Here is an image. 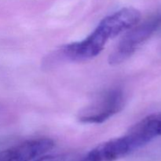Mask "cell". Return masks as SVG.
<instances>
[{"label": "cell", "instance_id": "cell-1", "mask_svg": "<svg viewBox=\"0 0 161 161\" xmlns=\"http://www.w3.org/2000/svg\"><path fill=\"white\" fill-rule=\"evenodd\" d=\"M141 17V13L137 9L123 8L101 20L86 39L61 47L60 55L73 61L92 59L103 50L108 41L138 25Z\"/></svg>", "mask_w": 161, "mask_h": 161}, {"label": "cell", "instance_id": "cell-2", "mask_svg": "<svg viewBox=\"0 0 161 161\" xmlns=\"http://www.w3.org/2000/svg\"><path fill=\"white\" fill-rule=\"evenodd\" d=\"M160 26L161 14H157L130 28L110 53L109 64L116 65L127 61Z\"/></svg>", "mask_w": 161, "mask_h": 161}, {"label": "cell", "instance_id": "cell-3", "mask_svg": "<svg viewBox=\"0 0 161 161\" xmlns=\"http://www.w3.org/2000/svg\"><path fill=\"white\" fill-rule=\"evenodd\" d=\"M125 97L120 89H111L101 94L97 98L79 113L78 119L83 124H102L120 112Z\"/></svg>", "mask_w": 161, "mask_h": 161}, {"label": "cell", "instance_id": "cell-4", "mask_svg": "<svg viewBox=\"0 0 161 161\" xmlns=\"http://www.w3.org/2000/svg\"><path fill=\"white\" fill-rule=\"evenodd\" d=\"M139 148L136 141L127 134L98 145L79 161H116Z\"/></svg>", "mask_w": 161, "mask_h": 161}, {"label": "cell", "instance_id": "cell-5", "mask_svg": "<svg viewBox=\"0 0 161 161\" xmlns=\"http://www.w3.org/2000/svg\"><path fill=\"white\" fill-rule=\"evenodd\" d=\"M54 142L48 138L27 140L0 152V161H31L51 150Z\"/></svg>", "mask_w": 161, "mask_h": 161}, {"label": "cell", "instance_id": "cell-6", "mask_svg": "<svg viewBox=\"0 0 161 161\" xmlns=\"http://www.w3.org/2000/svg\"><path fill=\"white\" fill-rule=\"evenodd\" d=\"M128 135L133 137L140 148L161 135V113L149 115L133 126Z\"/></svg>", "mask_w": 161, "mask_h": 161}, {"label": "cell", "instance_id": "cell-7", "mask_svg": "<svg viewBox=\"0 0 161 161\" xmlns=\"http://www.w3.org/2000/svg\"><path fill=\"white\" fill-rule=\"evenodd\" d=\"M35 161H77L72 155L69 154H59V155L45 156L37 159Z\"/></svg>", "mask_w": 161, "mask_h": 161}]
</instances>
